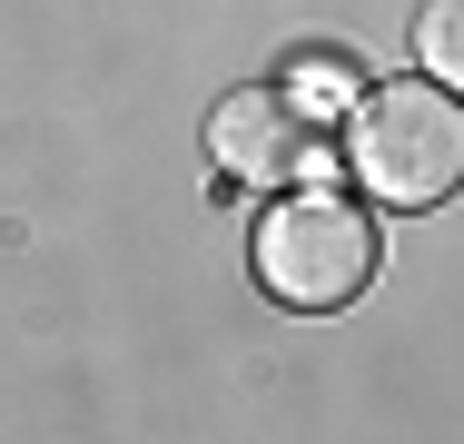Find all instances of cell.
<instances>
[{
  "label": "cell",
  "instance_id": "obj_5",
  "mask_svg": "<svg viewBox=\"0 0 464 444\" xmlns=\"http://www.w3.org/2000/svg\"><path fill=\"white\" fill-rule=\"evenodd\" d=\"M277 89L306 109V119H336V109L356 99V70H346V60H286V70H277Z\"/></svg>",
  "mask_w": 464,
  "mask_h": 444
},
{
  "label": "cell",
  "instance_id": "obj_3",
  "mask_svg": "<svg viewBox=\"0 0 464 444\" xmlns=\"http://www.w3.org/2000/svg\"><path fill=\"white\" fill-rule=\"evenodd\" d=\"M208 149L237 178H316L326 169V119H306V109L267 80V89H237V99L208 119Z\"/></svg>",
  "mask_w": 464,
  "mask_h": 444
},
{
  "label": "cell",
  "instance_id": "obj_4",
  "mask_svg": "<svg viewBox=\"0 0 464 444\" xmlns=\"http://www.w3.org/2000/svg\"><path fill=\"white\" fill-rule=\"evenodd\" d=\"M415 60H425V80L455 89L464 99V0H425V20H415Z\"/></svg>",
  "mask_w": 464,
  "mask_h": 444
},
{
  "label": "cell",
  "instance_id": "obj_2",
  "mask_svg": "<svg viewBox=\"0 0 464 444\" xmlns=\"http://www.w3.org/2000/svg\"><path fill=\"white\" fill-rule=\"evenodd\" d=\"M375 276V227L366 208H346L336 188H296L257 217V286L296 316H336L356 306Z\"/></svg>",
  "mask_w": 464,
  "mask_h": 444
},
{
  "label": "cell",
  "instance_id": "obj_1",
  "mask_svg": "<svg viewBox=\"0 0 464 444\" xmlns=\"http://www.w3.org/2000/svg\"><path fill=\"white\" fill-rule=\"evenodd\" d=\"M346 169L366 178L385 208H435V198H455V178H464L455 89H435V80L366 89V99H356V129H346Z\"/></svg>",
  "mask_w": 464,
  "mask_h": 444
}]
</instances>
